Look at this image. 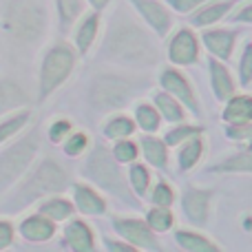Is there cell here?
<instances>
[{
  "mask_svg": "<svg viewBox=\"0 0 252 252\" xmlns=\"http://www.w3.org/2000/svg\"><path fill=\"white\" fill-rule=\"evenodd\" d=\"M106 53L122 62H155V47L133 20H115L106 33Z\"/></svg>",
  "mask_w": 252,
  "mask_h": 252,
  "instance_id": "cell-1",
  "label": "cell"
},
{
  "mask_svg": "<svg viewBox=\"0 0 252 252\" xmlns=\"http://www.w3.org/2000/svg\"><path fill=\"white\" fill-rule=\"evenodd\" d=\"M66 188V175L60 168V164L51 159H44L33 173L27 177L25 186L20 188L18 195H22V201L18 204V208L31 204L35 197L47 195V192H56V190H64Z\"/></svg>",
  "mask_w": 252,
  "mask_h": 252,
  "instance_id": "cell-2",
  "label": "cell"
},
{
  "mask_svg": "<svg viewBox=\"0 0 252 252\" xmlns=\"http://www.w3.org/2000/svg\"><path fill=\"white\" fill-rule=\"evenodd\" d=\"M75 66V56L66 44H58L44 56L42 71H40V97H49L66 78L71 69Z\"/></svg>",
  "mask_w": 252,
  "mask_h": 252,
  "instance_id": "cell-3",
  "label": "cell"
},
{
  "mask_svg": "<svg viewBox=\"0 0 252 252\" xmlns=\"http://www.w3.org/2000/svg\"><path fill=\"white\" fill-rule=\"evenodd\" d=\"M38 146H40V137H38V130H33L25 139H20V144H13L9 151H4L0 155V190L7 188L29 166Z\"/></svg>",
  "mask_w": 252,
  "mask_h": 252,
  "instance_id": "cell-4",
  "label": "cell"
},
{
  "mask_svg": "<svg viewBox=\"0 0 252 252\" xmlns=\"http://www.w3.org/2000/svg\"><path fill=\"white\" fill-rule=\"evenodd\" d=\"M87 168L84 173L89 175L91 179H95L102 188H109L111 192H118V195H124V184H122V175H120L118 166L109 159L104 151H95L91 155V159L87 161Z\"/></svg>",
  "mask_w": 252,
  "mask_h": 252,
  "instance_id": "cell-5",
  "label": "cell"
},
{
  "mask_svg": "<svg viewBox=\"0 0 252 252\" xmlns=\"http://www.w3.org/2000/svg\"><path fill=\"white\" fill-rule=\"evenodd\" d=\"M93 97L102 109H115V106H122L128 102L130 89L128 84L120 82L115 78H102L93 89Z\"/></svg>",
  "mask_w": 252,
  "mask_h": 252,
  "instance_id": "cell-6",
  "label": "cell"
},
{
  "mask_svg": "<svg viewBox=\"0 0 252 252\" xmlns=\"http://www.w3.org/2000/svg\"><path fill=\"white\" fill-rule=\"evenodd\" d=\"M170 60L177 62V64H192L197 60V53H199V44H197V38L190 33V31H179L177 35L170 42Z\"/></svg>",
  "mask_w": 252,
  "mask_h": 252,
  "instance_id": "cell-7",
  "label": "cell"
},
{
  "mask_svg": "<svg viewBox=\"0 0 252 252\" xmlns=\"http://www.w3.org/2000/svg\"><path fill=\"white\" fill-rule=\"evenodd\" d=\"M115 228H118L120 235H124V239L133 241L139 248H159L155 237L151 235V230L142 221H135V219H115Z\"/></svg>",
  "mask_w": 252,
  "mask_h": 252,
  "instance_id": "cell-8",
  "label": "cell"
},
{
  "mask_svg": "<svg viewBox=\"0 0 252 252\" xmlns=\"http://www.w3.org/2000/svg\"><path fill=\"white\" fill-rule=\"evenodd\" d=\"M133 4L137 7V11L146 18V22L157 31V33L164 35L170 29V16L166 13V9L161 4L153 2V0H133Z\"/></svg>",
  "mask_w": 252,
  "mask_h": 252,
  "instance_id": "cell-9",
  "label": "cell"
},
{
  "mask_svg": "<svg viewBox=\"0 0 252 252\" xmlns=\"http://www.w3.org/2000/svg\"><path fill=\"white\" fill-rule=\"evenodd\" d=\"M161 84H164L166 89H168L170 93H175L177 97H182L184 102H186L188 106H190L192 111H197L199 113V104H197V100H195V95H192V89L188 87V82H186V78H184L182 73H177V71H164L161 73Z\"/></svg>",
  "mask_w": 252,
  "mask_h": 252,
  "instance_id": "cell-10",
  "label": "cell"
},
{
  "mask_svg": "<svg viewBox=\"0 0 252 252\" xmlns=\"http://www.w3.org/2000/svg\"><path fill=\"white\" fill-rule=\"evenodd\" d=\"M20 230L29 241H47L51 239L53 230H56V223L47 215H33V217H29L22 223Z\"/></svg>",
  "mask_w": 252,
  "mask_h": 252,
  "instance_id": "cell-11",
  "label": "cell"
},
{
  "mask_svg": "<svg viewBox=\"0 0 252 252\" xmlns=\"http://www.w3.org/2000/svg\"><path fill=\"white\" fill-rule=\"evenodd\" d=\"M208 199L210 192L204 190H188L186 197H184V210L186 215L197 223H206V217H208Z\"/></svg>",
  "mask_w": 252,
  "mask_h": 252,
  "instance_id": "cell-12",
  "label": "cell"
},
{
  "mask_svg": "<svg viewBox=\"0 0 252 252\" xmlns=\"http://www.w3.org/2000/svg\"><path fill=\"white\" fill-rule=\"evenodd\" d=\"M204 42L215 56L228 60L232 49H235V35H232V31H208V33H204Z\"/></svg>",
  "mask_w": 252,
  "mask_h": 252,
  "instance_id": "cell-13",
  "label": "cell"
},
{
  "mask_svg": "<svg viewBox=\"0 0 252 252\" xmlns=\"http://www.w3.org/2000/svg\"><path fill=\"white\" fill-rule=\"evenodd\" d=\"M66 241L73 250H91L93 248V235L89 230L87 223L82 221H71L64 230Z\"/></svg>",
  "mask_w": 252,
  "mask_h": 252,
  "instance_id": "cell-14",
  "label": "cell"
},
{
  "mask_svg": "<svg viewBox=\"0 0 252 252\" xmlns=\"http://www.w3.org/2000/svg\"><path fill=\"white\" fill-rule=\"evenodd\" d=\"M210 73H213V87L215 93H217L219 100H230L235 95V82L232 78L228 75V71L223 69L219 62H213L210 64Z\"/></svg>",
  "mask_w": 252,
  "mask_h": 252,
  "instance_id": "cell-15",
  "label": "cell"
},
{
  "mask_svg": "<svg viewBox=\"0 0 252 252\" xmlns=\"http://www.w3.org/2000/svg\"><path fill=\"white\" fill-rule=\"evenodd\" d=\"M75 201H78V208L87 215H100L106 210V204L102 201V197L95 195V192L87 186L75 188Z\"/></svg>",
  "mask_w": 252,
  "mask_h": 252,
  "instance_id": "cell-16",
  "label": "cell"
},
{
  "mask_svg": "<svg viewBox=\"0 0 252 252\" xmlns=\"http://www.w3.org/2000/svg\"><path fill=\"white\" fill-rule=\"evenodd\" d=\"M25 100H27L25 91H22L16 82H11V80L0 82V113H4V111H9V109H16V106H20Z\"/></svg>",
  "mask_w": 252,
  "mask_h": 252,
  "instance_id": "cell-17",
  "label": "cell"
},
{
  "mask_svg": "<svg viewBox=\"0 0 252 252\" xmlns=\"http://www.w3.org/2000/svg\"><path fill=\"white\" fill-rule=\"evenodd\" d=\"M226 120L232 122H250L252 120V97L250 95H241V97H232L226 106Z\"/></svg>",
  "mask_w": 252,
  "mask_h": 252,
  "instance_id": "cell-18",
  "label": "cell"
},
{
  "mask_svg": "<svg viewBox=\"0 0 252 252\" xmlns=\"http://www.w3.org/2000/svg\"><path fill=\"white\" fill-rule=\"evenodd\" d=\"M95 33H97V16H89L84 18V22L78 27L75 31V44L82 53H87L91 49L93 40H95Z\"/></svg>",
  "mask_w": 252,
  "mask_h": 252,
  "instance_id": "cell-19",
  "label": "cell"
},
{
  "mask_svg": "<svg viewBox=\"0 0 252 252\" xmlns=\"http://www.w3.org/2000/svg\"><path fill=\"white\" fill-rule=\"evenodd\" d=\"M142 146H144V155L157 168H164L166 166V146L161 144V139L155 137H142Z\"/></svg>",
  "mask_w": 252,
  "mask_h": 252,
  "instance_id": "cell-20",
  "label": "cell"
},
{
  "mask_svg": "<svg viewBox=\"0 0 252 252\" xmlns=\"http://www.w3.org/2000/svg\"><path fill=\"white\" fill-rule=\"evenodd\" d=\"M204 153V142L201 139H190V142L184 144V148L179 151V164H182L184 170H190L192 166L197 164V159Z\"/></svg>",
  "mask_w": 252,
  "mask_h": 252,
  "instance_id": "cell-21",
  "label": "cell"
},
{
  "mask_svg": "<svg viewBox=\"0 0 252 252\" xmlns=\"http://www.w3.org/2000/svg\"><path fill=\"white\" fill-rule=\"evenodd\" d=\"M175 237H177V244L186 250H217V244H210L206 237L195 235V232L179 230Z\"/></svg>",
  "mask_w": 252,
  "mask_h": 252,
  "instance_id": "cell-22",
  "label": "cell"
},
{
  "mask_svg": "<svg viewBox=\"0 0 252 252\" xmlns=\"http://www.w3.org/2000/svg\"><path fill=\"white\" fill-rule=\"evenodd\" d=\"M42 215H47L49 219H56V221H62V219H66L71 213H73V208H71V204L66 199H49L42 204Z\"/></svg>",
  "mask_w": 252,
  "mask_h": 252,
  "instance_id": "cell-23",
  "label": "cell"
},
{
  "mask_svg": "<svg viewBox=\"0 0 252 252\" xmlns=\"http://www.w3.org/2000/svg\"><path fill=\"white\" fill-rule=\"evenodd\" d=\"M230 9V2H217V4H210V7H206L204 11H199L195 18H192V22H195L197 27H206V25H213L215 20H219V18L223 16V13Z\"/></svg>",
  "mask_w": 252,
  "mask_h": 252,
  "instance_id": "cell-24",
  "label": "cell"
},
{
  "mask_svg": "<svg viewBox=\"0 0 252 252\" xmlns=\"http://www.w3.org/2000/svg\"><path fill=\"white\" fill-rule=\"evenodd\" d=\"M217 170H226V173H252V153H239V155L226 159L223 164L217 166Z\"/></svg>",
  "mask_w": 252,
  "mask_h": 252,
  "instance_id": "cell-25",
  "label": "cell"
},
{
  "mask_svg": "<svg viewBox=\"0 0 252 252\" xmlns=\"http://www.w3.org/2000/svg\"><path fill=\"white\" fill-rule=\"evenodd\" d=\"M157 106H159V111L164 113L166 120H170V122H177V120H184V111L182 106H179V102H175L173 97L164 95V93H159V95L155 97Z\"/></svg>",
  "mask_w": 252,
  "mask_h": 252,
  "instance_id": "cell-26",
  "label": "cell"
},
{
  "mask_svg": "<svg viewBox=\"0 0 252 252\" xmlns=\"http://www.w3.org/2000/svg\"><path fill=\"white\" fill-rule=\"evenodd\" d=\"M135 118H137V124L142 126L144 130H155L157 124H159V115H157V111L148 104H139Z\"/></svg>",
  "mask_w": 252,
  "mask_h": 252,
  "instance_id": "cell-27",
  "label": "cell"
},
{
  "mask_svg": "<svg viewBox=\"0 0 252 252\" xmlns=\"http://www.w3.org/2000/svg\"><path fill=\"white\" fill-rule=\"evenodd\" d=\"M58 11L64 25H71L82 13V0H58Z\"/></svg>",
  "mask_w": 252,
  "mask_h": 252,
  "instance_id": "cell-28",
  "label": "cell"
},
{
  "mask_svg": "<svg viewBox=\"0 0 252 252\" xmlns=\"http://www.w3.org/2000/svg\"><path fill=\"white\" fill-rule=\"evenodd\" d=\"M148 223H151L155 230H159V232L161 230H168L170 223H173V215H170L164 206H159V208H155V210H151V213H148Z\"/></svg>",
  "mask_w": 252,
  "mask_h": 252,
  "instance_id": "cell-29",
  "label": "cell"
},
{
  "mask_svg": "<svg viewBox=\"0 0 252 252\" xmlns=\"http://www.w3.org/2000/svg\"><path fill=\"white\" fill-rule=\"evenodd\" d=\"M109 137H126V135L133 133V122L128 118H115L106 124V130H104Z\"/></svg>",
  "mask_w": 252,
  "mask_h": 252,
  "instance_id": "cell-30",
  "label": "cell"
},
{
  "mask_svg": "<svg viewBox=\"0 0 252 252\" xmlns=\"http://www.w3.org/2000/svg\"><path fill=\"white\" fill-rule=\"evenodd\" d=\"M27 118H29V113H20V115H16V118H11V120H7V122L0 124V142L9 139L11 135H16L18 130L25 126Z\"/></svg>",
  "mask_w": 252,
  "mask_h": 252,
  "instance_id": "cell-31",
  "label": "cell"
},
{
  "mask_svg": "<svg viewBox=\"0 0 252 252\" xmlns=\"http://www.w3.org/2000/svg\"><path fill=\"white\" fill-rule=\"evenodd\" d=\"M130 184L135 186V190L139 192V195H144L148 188V173L144 166H137L135 164L133 168H130Z\"/></svg>",
  "mask_w": 252,
  "mask_h": 252,
  "instance_id": "cell-32",
  "label": "cell"
},
{
  "mask_svg": "<svg viewBox=\"0 0 252 252\" xmlns=\"http://www.w3.org/2000/svg\"><path fill=\"white\" fill-rule=\"evenodd\" d=\"M87 144H89V137L84 133H71L64 144V151L69 153V155H80V153L87 148Z\"/></svg>",
  "mask_w": 252,
  "mask_h": 252,
  "instance_id": "cell-33",
  "label": "cell"
},
{
  "mask_svg": "<svg viewBox=\"0 0 252 252\" xmlns=\"http://www.w3.org/2000/svg\"><path fill=\"white\" fill-rule=\"evenodd\" d=\"M153 201H155L157 206H164V208H168V206L173 204V190L168 188V184L161 182L159 186L155 188V192H153Z\"/></svg>",
  "mask_w": 252,
  "mask_h": 252,
  "instance_id": "cell-34",
  "label": "cell"
},
{
  "mask_svg": "<svg viewBox=\"0 0 252 252\" xmlns=\"http://www.w3.org/2000/svg\"><path fill=\"white\" fill-rule=\"evenodd\" d=\"M115 157L120 161H133L137 157V146L133 142H118L115 146Z\"/></svg>",
  "mask_w": 252,
  "mask_h": 252,
  "instance_id": "cell-35",
  "label": "cell"
},
{
  "mask_svg": "<svg viewBox=\"0 0 252 252\" xmlns=\"http://www.w3.org/2000/svg\"><path fill=\"white\" fill-rule=\"evenodd\" d=\"M252 80V47H246L241 58V84H248Z\"/></svg>",
  "mask_w": 252,
  "mask_h": 252,
  "instance_id": "cell-36",
  "label": "cell"
},
{
  "mask_svg": "<svg viewBox=\"0 0 252 252\" xmlns=\"http://www.w3.org/2000/svg\"><path fill=\"white\" fill-rule=\"evenodd\" d=\"M228 135H230L232 139H252V124L239 122V124L230 126V128H228Z\"/></svg>",
  "mask_w": 252,
  "mask_h": 252,
  "instance_id": "cell-37",
  "label": "cell"
},
{
  "mask_svg": "<svg viewBox=\"0 0 252 252\" xmlns=\"http://www.w3.org/2000/svg\"><path fill=\"white\" fill-rule=\"evenodd\" d=\"M71 130H73V128H71V124L66 122V120H60V122H53L51 124V133H49V135H51L53 142H60V139L64 137V135H69Z\"/></svg>",
  "mask_w": 252,
  "mask_h": 252,
  "instance_id": "cell-38",
  "label": "cell"
},
{
  "mask_svg": "<svg viewBox=\"0 0 252 252\" xmlns=\"http://www.w3.org/2000/svg\"><path fill=\"white\" fill-rule=\"evenodd\" d=\"M195 130H199V128H192V126H182V128H175V130H170V133L166 135V142H168V144H177V142H182L184 137H188V135H195Z\"/></svg>",
  "mask_w": 252,
  "mask_h": 252,
  "instance_id": "cell-39",
  "label": "cell"
},
{
  "mask_svg": "<svg viewBox=\"0 0 252 252\" xmlns=\"http://www.w3.org/2000/svg\"><path fill=\"white\" fill-rule=\"evenodd\" d=\"M168 2L173 4L177 11L186 13V11H190V9H195L199 2H204V0H168Z\"/></svg>",
  "mask_w": 252,
  "mask_h": 252,
  "instance_id": "cell-40",
  "label": "cell"
},
{
  "mask_svg": "<svg viewBox=\"0 0 252 252\" xmlns=\"http://www.w3.org/2000/svg\"><path fill=\"white\" fill-rule=\"evenodd\" d=\"M11 237H13L11 226H9V223H4V221H0V250L7 248V246L11 244Z\"/></svg>",
  "mask_w": 252,
  "mask_h": 252,
  "instance_id": "cell-41",
  "label": "cell"
},
{
  "mask_svg": "<svg viewBox=\"0 0 252 252\" xmlns=\"http://www.w3.org/2000/svg\"><path fill=\"white\" fill-rule=\"evenodd\" d=\"M237 20H246V22H252V4H250V7H246L244 11H241L239 16H237Z\"/></svg>",
  "mask_w": 252,
  "mask_h": 252,
  "instance_id": "cell-42",
  "label": "cell"
},
{
  "mask_svg": "<svg viewBox=\"0 0 252 252\" xmlns=\"http://www.w3.org/2000/svg\"><path fill=\"white\" fill-rule=\"evenodd\" d=\"M89 2H91L95 9H104L106 4H109V0H89Z\"/></svg>",
  "mask_w": 252,
  "mask_h": 252,
  "instance_id": "cell-43",
  "label": "cell"
}]
</instances>
